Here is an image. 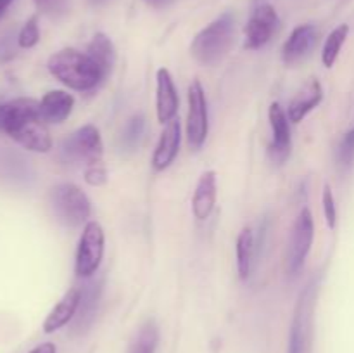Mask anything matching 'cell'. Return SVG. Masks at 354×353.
Instances as JSON below:
<instances>
[{
    "instance_id": "obj_22",
    "label": "cell",
    "mask_w": 354,
    "mask_h": 353,
    "mask_svg": "<svg viewBox=\"0 0 354 353\" xmlns=\"http://www.w3.org/2000/svg\"><path fill=\"white\" fill-rule=\"evenodd\" d=\"M159 343V329L154 320H145L131 339L128 353H156Z\"/></svg>"
},
{
    "instance_id": "obj_12",
    "label": "cell",
    "mask_w": 354,
    "mask_h": 353,
    "mask_svg": "<svg viewBox=\"0 0 354 353\" xmlns=\"http://www.w3.org/2000/svg\"><path fill=\"white\" fill-rule=\"evenodd\" d=\"M178 92L171 73L166 68H159L156 73V113L162 125L175 120L178 113Z\"/></svg>"
},
{
    "instance_id": "obj_34",
    "label": "cell",
    "mask_w": 354,
    "mask_h": 353,
    "mask_svg": "<svg viewBox=\"0 0 354 353\" xmlns=\"http://www.w3.org/2000/svg\"><path fill=\"white\" fill-rule=\"evenodd\" d=\"M0 114H2V104H0Z\"/></svg>"
},
{
    "instance_id": "obj_30",
    "label": "cell",
    "mask_w": 354,
    "mask_h": 353,
    "mask_svg": "<svg viewBox=\"0 0 354 353\" xmlns=\"http://www.w3.org/2000/svg\"><path fill=\"white\" fill-rule=\"evenodd\" d=\"M30 353H57L54 343H41V345L35 346Z\"/></svg>"
},
{
    "instance_id": "obj_9",
    "label": "cell",
    "mask_w": 354,
    "mask_h": 353,
    "mask_svg": "<svg viewBox=\"0 0 354 353\" xmlns=\"http://www.w3.org/2000/svg\"><path fill=\"white\" fill-rule=\"evenodd\" d=\"M279 24L280 19L275 7L270 6V3H259L252 10L251 17L248 21V26H245V48L258 51V48L265 47L272 40L275 31L279 30Z\"/></svg>"
},
{
    "instance_id": "obj_17",
    "label": "cell",
    "mask_w": 354,
    "mask_h": 353,
    "mask_svg": "<svg viewBox=\"0 0 354 353\" xmlns=\"http://www.w3.org/2000/svg\"><path fill=\"white\" fill-rule=\"evenodd\" d=\"M324 99V87L317 78H310L306 85L292 97L287 107V116L292 123H301Z\"/></svg>"
},
{
    "instance_id": "obj_7",
    "label": "cell",
    "mask_w": 354,
    "mask_h": 353,
    "mask_svg": "<svg viewBox=\"0 0 354 353\" xmlns=\"http://www.w3.org/2000/svg\"><path fill=\"white\" fill-rule=\"evenodd\" d=\"M315 239V221L313 215L308 208H303L297 215L292 225L289 237V248H287V272L289 275L296 277L303 269L308 255L311 251V244Z\"/></svg>"
},
{
    "instance_id": "obj_18",
    "label": "cell",
    "mask_w": 354,
    "mask_h": 353,
    "mask_svg": "<svg viewBox=\"0 0 354 353\" xmlns=\"http://www.w3.org/2000/svg\"><path fill=\"white\" fill-rule=\"evenodd\" d=\"M80 300H82V289L78 287H71L64 296L61 298L57 305L50 310V314L47 315V318L44 320V331L47 334L50 332L59 331L64 325H68L69 322H73L76 311H78Z\"/></svg>"
},
{
    "instance_id": "obj_10",
    "label": "cell",
    "mask_w": 354,
    "mask_h": 353,
    "mask_svg": "<svg viewBox=\"0 0 354 353\" xmlns=\"http://www.w3.org/2000/svg\"><path fill=\"white\" fill-rule=\"evenodd\" d=\"M270 125H272V142H270V158L277 165L287 161L292 151V135H290L289 116L279 102H273L268 109Z\"/></svg>"
},
{
    "instance_id": "obj_1",
    "label": "cell",
    "mask_w": 354,
    "mask_h": 353,
    "mask_svg": "<svg viewBox=\"0 0 354 353\" xmlns=\"http://www.w3.org/2000/svg\"><path fill=\"white\" fill-rule=\"evenodd\" d=\"M0 130L28 151L48 152L52 149L50 132L40 113V100L19 97L2 104Z\"/></svg>"
},
{
    "instance_id": "obj_33",
    "label": "cell",
    "mask_w": 354,
    "mask_h": 353,
    "mask_svg": "<svg viewBox=\"0 0 354 353\" xmlns=\"http://www.w3.org/2000/svg\"><path fill=\"white\" fill-rule=\"evenodd\" d=\"M90 2H92L93 6H99V3H104V2H107V0H90Z\"/></svg>"
},
{
    "instance_id": "obj_2",
    "label": "cell",
    "mask_w": 354,
    "mask_h": 353,
    "mask_svg": "<svg viewBox=\"0 0 354 353\" xmlns=\"http://www.w3.org/2000/svg\"><path fill=\"white\" fill-rule=\"evenodd\" d=\"M47 68L62 85L78 92H90L106 80L97 62L86 52L76 48H62L52 54L47 61Z\"/></svg>"
},
{
    "instance_id": "obj_15",
    "label": "cell",
    "mask_w": 354,
    "mask_h": 353,
    "mask_svg": "<svg viewBox=\"0 0 354 353\" xmlns=\"http://www.w3.org/2000/svg\"><path fill=\"white\" fill-rule=\"evenodd\" d=\"M100 294H102V279H90L82 287V300H80L78 311L73 318V332L75 334H85L90 325L95 320L97 308H99Z\"/></svg>"
},
{
    "instance_id": "obj_11",
    "label": "cell",
    "mask_w": 354,
    "mask_h": 353,
    "mask_svg": "<svg viewBox=\"0 0 354 353\" xmlns=\"http://www.w3.org/2000/svg\"><path fill=\"white\" fill-rule=\"evenodd\" d=\"M311 345V307H310V286L301 293L297 300L296 311L292 317L289 336V350L287 353H310Z\"/></svg>"
},
{
    "instance_id": "obj_20",
    "label": "cell",
    "mask_w": 354,
    "mask_h": 353,
    "mask_svg": "<svg viewBox=\"0 0 354 353\" xmlns=\"http://www.w3.org/2000/svg\"><path fill=\"white\" fill-rule=\"evenodd\" d=\"M86 54L97 62V66L102 69L104 76L107 78V75L113 71L114 64H116V48H114L111 38L104 33H95L86 47Z\"/></svg>"
},
{
    "instance_id": "obj_16",
    "label": "cell",
    "mask_w": 354,
    "mask_h": 353,
    "mask_svg": "<svg viewBox=\"0 0 354 353\" xmlns=\"http://www.w3.org/2000/svg\"><path fill=\"white\" fill-rule=\"evenodd\" d=\"M218 197V180L214 170H207L201 175L192 197V213L197 220L211 217Z\"/></svg>"
},
{
    "instance_id": "obj_24",
    "label": "cell",
    "mask_w": 354,
    "mask_h": 353,
    "mask_svg": "<svg viewBox=\"0 0 354 353\" xmlns=\"http://www.w3.org/2000/svg\"><path fill=\"white\" fill-rule=\"evenodd\" d=\"M145 130V118L142 114H135L124 125L123 132H121V147L127 151H135L140 144L142 137H144Z\"/></svg>"
},
{
    "instance_id": "obj_32",
    "label": "cell",
    "mask_w": 354,
    "mask_h": 353,
    "mask_svg": "<svg viewBox=\"0 0 354 353\" xmlns=\"http://www.w3.org/2000/svg\"><path fill=\"white\" fill-rule=\"evenodd\" d=\"M12 2L14 0H0V19H2V16L7 12V9H9Z\"/></svg>"
},
{
    "instance_id": "obj_6",
    "label": "cell",
    "mask_w": 354,
    "mask_h": 353,
    "mask_svg": "<svg viewBox=\"0 0 354 353\" xmlns=\"http://www.w3.org/2000/svg\"><path fill=\"white\" fill-rule=\"evenodd\" d=\"M106 235L99 221H86L76 249L75 273L80 279H92L104 258Z\"/></svg>"
},
{
    "instance_id": "obj_21",
    "label": "cell",
    "mask_w": 354,
    "mask_h": 353,
    "mask_svg": "<svg viewBox=\"0 0 354 353\" xmlns=\"http://www.w3.org/2000/svg\"><path fill=\"white\" fill-rule=\"evenodd\" d=\"M235 255H237V272L242 280L251 275L252 256H254V234L249 227L242 228L237 237L235 246Z\"/></svg>"
},
{
    "instance_id": "obj_8",
    "label": "cell",
    "mask_w": 354,
    "mask_h": 353,
    "mask_svg": "<svg viewBox=\"0 0 354 353\" xmlns=\"http://www.w3.org/2000/svg\"><path fill=\"white\" fill-rule=\"evenodd\" d=\"M189 111H187V142L194 151L201 149L209 134V113L207 99L199 80H194L187 93Z\"/></svg>"
},
{
    "instance_id": "obj_25",
    "label": "cell",
    "mask_w": 354,
    "mask_h": 353,
    "mask_svg": "<svg viewBox=\"0 0 354 353\" xmlns=\"http://www.w3.org/2000/svg\"><path fill=\"white\" fill-rule=\"evenodd\" d=\"M40 42V26H38V17L31 16L21 28L17 35V44L21 48H33Z\"/></svg>"
},
{
    "instance_id": "obj_19",
    "label": "cell",
    "mask_w": 354,
    "mask_h": 353,
    "mask_svg": "<svg viewBox=\"0 0 354 353\" xmlns=\"http://www.w3.org/2000/svg\"><path fill=\"white\" fill-rule=\"evenodd\" d=\"M73 107H75V97L64 90H50L40 100V113L45 123H62L69 118Z\"/></svg>"
},
{
    "instance_id": "obj_14",
    "label": "cell",
    "mask_w": 354,
    "mask_h": 353,
    "mask_svg": "<svg viewBox=\"0 0 354 353\" xmlns=\"http://www.w3.org/2000/svg\"><path fill=\"white\" fill-rule=\"evenodd\" d=\"M318 44V30L313 24H299L292 30L282 47V59L287 66H292L306 59Z\"/></svg>"
},
{
    "instance_id": "obj_29",
    "label": "cell",
    "mask_w": 354,
    "mask_h": 353,
    "mask_svg": "<svg viewBox=\"0 0 354 353\" xmlns=\"http://www.w3.org/2000/svg\"><path fill=\"white\" fill-rule=\"evenodd\" d=\"M85 182L92 187H100L107 182V172L104 166L92 165L85 170Z\"/></svg>"
},
{
    "instance_id": "obj_23",
    "label": "cell",
    "mask_w": 354,
    "mask_h": 353,
    "mask_svg": "<svg viewBox=\"0 0 354 353\" xmlns=\"http://www.w3.org/2000/svg\"><path fill=\"white\" fill-rule=\"evenodd\" d=\"M349 35V26L348 24H339L335 30L330 31V35L327 37L324 44V51H322V62H324L325 68H332L337 61L339 54H341L342 45L346 44Z\"/></svg>"
},
{
    "instance_id": "obj_26",
    "label": "cell",
    "mask_w": 354,
    "mask_h": 353,
    "mask_svg": "<svg viewBox=\"0 0 354 353\" xmlns=\"http://www.w3.org/2000/svg\"><path fill=\"white\" fill-rule=\"evenodd\" d=\"M37 9L48 17H62L69 9V0H33Z\"/></svg>"
},
{
    "instance_id": "obj_5",
    "label": "cell",
    "mask_w": 354,
    "mask_h": 353,
    "mask_svg": "<svg viewBox=\"0 0 354 353\" xmlns=\"http://www.w3.org/2000/svg\"><path fill=\"white\" fill-rule=\"evenodd\" d=\"M102 154V135L95 125H85L78 128L61 144V158L66 163H82L86 166L99 165Z\"/></svg>"
},
{
    "instance_id": "obj_27",
    "label": "cell",
    "mask_w": 354,
    "mask_h": 353,
    "mask_svg": "<svg viewBox=\"0 0 354 353\" xmlns=\"http://www.w3.org/2000/svg\"><path fill=\"white\" fill-rule=\"evenodd\" d=\"M337 159L339 165L344 166V168H349L354 163V128L342 137L337 151Z\"/></svg>"
},
{
    "instance_id": "obj_28",
    "label": "cell",
    "mask_w": 354,
    "mask_h": 353,
    "mask_svg": "<svg viewBox=\"0 0 354 353\" xmlns=\"http://www.w3.org/2000/svg\"><path fill=\"white\" fill-rule=\"evenodd\" d=\"M322 203H324V213H325V220H327V225L330 228H335V225H337V208H335L334 192H332V187L328 185V183L324 187Z\"/></svg>"
},
{
    "instance_id": "obj_4",
    "label": "cell",
    "mask_w": 354,
    "mask_h": 353,
    "mask_svg": "<svg viewBox=\"0 0 354 353\" xmlns=\"http://www.w3.org/2000/svg\"><path fill=\"white\" fill-rule=\"evenodd\" d=\"M50 206L55 218L66 227H80L86 224L92 213L88 196L71 182H62L52 187Z\"/></svg>"
},
{
    "instance_id": "obj_31",
    "label": "cell",
    "mask_w": 354,
    "mask_h": 353,
    "mask_svg": "<svg viewBox=\"0 0 354 353\" xmlns=\"http://www.w3.org/2000/svg\"><path fill=\"white\" fill-rule=\"evenodd\" d=\"M151 7H156V9H162V7H168L173 0H144Z\"/></svg>"
},
{
    "instance_id": "obj_13",
    "label": "cell",
    "mask_w": 354,
    "mask_h": 353,
    "mask_svg": "<svg viewBox=\"0 0 354 353\" xmlns=\"http://www.w3.org/2000/svg\"><path fill=\"white\" fill-rule=\"evenodd\" d=\"M180 142H182V125L178 118L166 123L161 137H159L158 145L152 152L151 165L156 172H165L166 168L173 165L180 151Z\"/></svg>"
},
{
    "instance_id": "obj_3",
    "label": "cell",
    "mask_w": 354,
    "mask_h": 353,
    "mask_svg": "<svg viewBox=\"0 0 354 353\" xmlns=\"http://www.w3.org/2000/svg\"><path fill=\"white\" fill-rule=\"evenodd\" d=\"M235 42V17L225 12L194 37L190 54L203 66H214L230 52Z\"/></svg>"
}]
</instances>
